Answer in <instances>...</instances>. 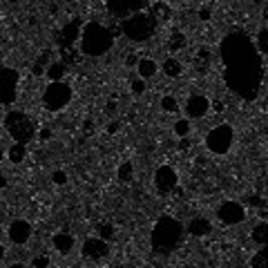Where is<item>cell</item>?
<instances>
[{"label":"cell","mask_w":268,"mask_h":268,"mask_svg":"<svg viewBox=\"0 0 268 268\" xmlns=\"http://www.w3.org/2000/svg\"><path fill=\"white\" fill-rule=\"evenodd\" d=\"M32 266H36V268H47V266H50V257H36V259H32Z\"/></svg>","instance_id":"obj_34"},{"label":"cell","mask_w":268,"mask_h":268,"mask_svg":"<svg viewBox=\"0 0 268 268\" xmlns=\"http://www.w3.org/2000/svg\"><path fill=\"white\" fill-rule=\"evenodd\" d=\"M18 81H20V74H18L14 67L0 70V105H11L16 101Z\"/></svg>","instance_id":"obj_8"},{"label":"cell","mask_w":268,"mask_h":268,"mask_svg":"<svg viewBox=\"0 0 268 268\" xmlns=\"http://www.w3.org/2000/svg\"><path fill=\"white\" fill-rule=\"evenodd\" d=\"M50 137H52V132H50V130H40V141H47Z\"/></svg>","instance_id":"obj_38"},{"label":"cell","mask_w":268,"mask_h":268,"mask_svg":"<svg viewBox=\"0 0 268 268\" xmlns=\"http://www.w3.org/2000/svg\"><path fill=\"white\" fill-rule=\"evenodd\" d=\"M150 16L154 18V20H168V18H170V9L166 7V5H161V3H152Z\"/></svg>","instance_id":"obj_23"},{"label":"cell","mask_w":268,"mask_h":268,"mask_svg":"<svg viewBox=\"0 0 268 268\" xmlns=\"http://www.w3.org/2000/svg\"><path fill=\"white\" fill-rule=\"evenodd\" d=\"M78 38H81V27H78V20H72L70 25H65L63 32H60V45L70 47L72 42H76Z\"/></svg>","instance_id":"obj_16"},{"label":"cell","mask_w":268,"mask_h":268,"mask_svg":"<svg viewBox=\"0 0 268 268\" xmlns=\"http://www.w3.org/2000/svg\"><path fill=\"white\" fill-rule=\"evenodd\" d=\"M137 72H139V76H141L143 81H148V78H152L157 74V63L152 58H141L137 63Z\"/></svg>","instance_id":"obj_18"},{"label":"cell","mask_w":268,"mask_h":268,"mask_svg":"<svg viewBox=\"0 0 268 268\" xmlns=\"http://www.w3.org/2000/svg\"><path fill=\"white\" fill-rule=\"evenodd\" d=\"M5 154H7V152H5V150H0V161H3V157H5Z\"/></svg>","instance_id":"obj_45"},{"label":"cell","mask_w":268,"mask_h":268,"mask_svg":"<svg viewBox=\"0 0 268 268\" xmlns=\"http://www.w3.org/2000/svg\"><path fill=\"white\" fill-rule=\"evenodd\" d=\"M174 134L181 139H186L188 134H190V123H188V119H179L174 123Z\"/></svg>","instance_id":"obj_26"},{"label":"cell","mask_w":268,"mask_h":268,"mask_svg":"<svg viewBox=\"0 0 268 268\" xmlns=\"http://www.w3.org/2000/svg\"><path fill=\"white\" fill-rule=\"evenodd\" d=\"M184 226H181V221H176L172 217H161L159 221L154 224V228H152V251L157 255H170L174 253L176 248H179L181 239H184Z\"/></svg>","instance_id":"obj_2"},{"label":"cell","mask_w":268,"mask_h":268,"mask_svg":"<svg viewBox=\"0 0 268 268\" xmlns=\"http://www.w3.org/2000/svg\"><path fill=\"white\" fill-rule=\"evenodd\" d=\"M251 237H253L255 243H259V246H266V243H268V224H264V221L257 224V226L253 228Z\"/></svg>","instance_id":"obj_21"},{"label":"cell","mask_w":268,"mask_h":268,"mask_svg":"<svg viewBox=\"0 0 268 268\" xmlns=\"http://www.w3.org/2000/svg\"><path fill=\"white\" fill-rule=\"evenodd\" d=\"M5 257V248H3V243H0V259Z\"/></svg>","instance_id":"obj_43"},{"label":"cell","mask_w":268,"mask_h":268,"mask_svg":"<svg viewBox=\"0 0 268 268\" xmlns=\"http://www.w3.org/2000/svg\"><path fill=\"white\" fill-rule=\"evenodd\" d=\"M161 109H163V112H176V109H179V103H176L174 96H163V99H161Z\"/></svg>","instance_id":"obj_27"},{"label":"cell","mask_w":268,"mask_h":268,"mask_svg":"<svg viewBox=\"0 0 268 268\" xmlns=\"http://www.w3.org/2000/svg\"><path fill=\"white\" fill-rule=\"evenodd\" d=\"M233 141H235L233 127L221 123L208 132V137H206V148H208L212 154H226V152L233 148Z\"/></svg>","instance_id":"obj_7"},{"label":"cell","mask_w":268,"mask_h":268,"mask_svg":"<svg viewBox=\"0 0 268 268\" xmlns=\"http://www.w3.org/2000/svg\"><path fill=\"white\" fill-rule=\"evenodd\" d=\"M107 132H109V134H114V132H119V123H114V121H112V123H109V125H107Z\"/></svg>","instance_id":"obj_37"},{"label":"cell","mask_w":268,"mask_h":268,"mask_svg":"<svg viewBox=\"0 0 268 268\" xmlns=\"http://www.w3.org/2000/svg\"><path fill=\"white\" fill-rule=\"evenodd\" d=\"M210 16H212V9L210 7H201L199 9V18H201V20H210Z\"/></svg>","instance_id":"obj_35"},{"label":"cell","mask_w":268,"mask_h":268,"mask_svg":"<svg viewBox=\"0 0 268 268\" xmlns=\"http://www.w3.org/2000/svg\"><path fill=\"white\" fill-rule=\"evenodd\" d=\"M197 60H199V67H204V63L208 65V60H210V52L206 50V47H201V50L197 52Z\"/></svg>","instance_id":"obj_33"},{"label":"cell","mask_w":268,"mask_h":268,"mask_svg":"<svg viewBox=\"0 0 268 268\" xmlns=\"http://www.w3.org/2000/svg\"><path fill=\"white\" fill-rule=\"evenodd\" d=\"M99 237H101V239H112V237H114V226H109V224H101V226H99Z\"/></svg>","instance_id":"obj_30"},{"label":"cell","mask_w":268,"mask_h":268,"mask_svg":"<svg viewBox=\"0 0 268 268\" xmlns=\"http://www.w3.org/2000/svg\"><path fill=\"white\" fill-rule=\"evenodd\" d=\"M117 176H119V181H123V184H127V181H132V176H134V166H132L130 161L121 163Z\"/></svg>","instance_id":"obj_24"},{"label":"cell","mask_w":268,"mask_h":268,"mask_svg":"<svg viewBox=\"0 0 268 268\" xmlns=\"http://www.w3.org/2000/svg\"><path fill=\"white\" fill-rule=\"evenodd\" d=\"M25 157H27V145L25 143H14L11 148L7 150V159L11 161V163H23L25 161Z\"/></svg>","instance_id":"obj_19"},{"label":"cell","mask_w":268,"mask_h":268,"mask_svg":"<svg viewBox=\"0 0 268 268\" xmlns=\"http://www.w3.org/2000/svg\"><path fill=\"white\" fill-rule=\"evenodd\" d=\"M7 235H9L11 241L18 243V246H20V243H27L29 237H32V224L25 221V219H16V221L9 224Z\"/></svg>","instance_id":"obj_12"},{"label":"cell","mask_w":268,"mask_h":268,"mask_svg":"<svg viewBox=\"0 0 268 268\" xmlns=\"http://www.w3.org/2000/svg\"><path fill=\"white\" fill-rule=\"evenodd\" d=\"M251 266H253V268H264V266H268V243H266V246H261V251L251 259Z\"/></svg>","instance_id":"obj_25"},{"label":"cell","mask_w":268,"mask_h":268,"mask_svg":"<svg viewBox=\"0 0 268 268\" xmlns=\"http://www.w3.org/2000/svg\"><path fill=\"white\" fill-rule=\"evenodd\" d=\"M184 42H186V38H184V34L181 32H174L172 34V38H170V50H179V47H184Z\"/></svg>","instance_id":"obj_29"},{"label":"cell","mask_w":268,"mask_h":268,"mask_svg":"<svg viewBox=\"0 0 268 268\" xmlns=\"http://www.w3.org/2000/svg\"><path fill=\"white\" fill-rule=\"evenodd\" d=\"M210 233H212V224L204 217H197L188 224V235H192V237H206Z\"/></svg>","instance_id":"obj_15"},{"label":"cell","mask_w":268,"mask_h":268,"mask_svg":"<svg viewBox=\"0 0 268 268\" xmlns=\"http://www.w3.org/2000/svg\"><path fill=\"white\" fill-rule=\"evenodd\" d=\"M210 107H215V112H224V103L221 101H215Z\"/></svg>","instance_id":"obj_36"},{"label":"cell","mask_w":268,"mask_h":268,"mask_svg":"<svg viewBox=\"0 0 268 268\" xmlns=\"http://www.w3.org/2000/svg\"><path fill=\"white\" fill-rule=\"evenodd\" d=\"M257 50L261 52V54H268V29H261V32L257 34Z\"/></svg>","instance_id":"obj_28"},{"label":"cell","mask_w":268,"mask_h":268,"mask_svg":"<svg viewBox=\"0 0 268 268\" xmlns=\"http://www.w3.org/2000/svg\"><path fill=\"white\" fill-rule=\"evenodd\" d=\"M181 72H184V67H181V63L176 58H168L166 63H163V74H166L168 78L181 76Z\"/></svg>","instance_id":"obj_22"},{"label":"cell","mask_w":268,"mask_h":268,"mask_svg":"<svg viewBox=\"0 0 268 268\" xmlns=\"http://www.w3.org/2000/svg\"><path fill=\"white\" fill-rule=\"evenodd\" d=\"M212 103L206 99V96H201V94H194L188 99L186 103V114L190 119H201V117H206L208 114V109H210Z\"/></svg>","instance_id":"obj_14"},{"label":"cell","mask_w":268,"mask_h":268,"mask_svg":"<svg viewBox=\"0 0 268 268\" xmlns=\"http://www.w3.org/2000/svg\"><path fill=\"white\" fill-rule=\"evenodd\" d=\"M264 18H266V20H268V5H266V7H264Z\"/></svg>","instance_id":"obj_44"},{"label":"cell","mask_w":268,"mask_h":268,"mask_svg":"<svg viewBox=\"0 0 268 268\" xmlns=\"http://www.w3.org/2000/svg\"><path fill=\"white\" fill-rule=\"evenodd\" d=\"M52 243L60 255H67V253H72V248H74V237H72L70 233H56Z\"/></svg>","instance_id":"obj_17"},{"label":"cell","mask_w":268,"mask_h":268,"mask_svg":"<svg viewBox=\"0 0 268 268\" xmlns=\"http://www.w3.org/2000/svg\"><path fill=\"white\" fill-rule=\"evenodd\" d=\"M5 130L9 132V137L14 139V141L25 143V145L32 141L34 134H36L32 119L23 112H9L7 117H5Z\"/></svg>","instance_id":"obj_5"},{"label":"cell","mask_w":268,"mask_h":268,"mask_svg":"<svg viewBox=\"0 0 268 268\" xmlns=\"http://www.w3.org/2000/svg\"><path fill=\"white\" fill-rule=\"evenodd\" d=\"M47 78L50 81H63L65 74H67V65L65 63H52L50 67H47Z\"/></svg>","instance_id":"obj_20"},{"label":"cell","mask_w":268,"mask_h":268,"mask_svg":"<svg viewBox=\"0 0 268 268\" xmlns=\"http://www.w3.org/2000/svg\"><path fill=\"white\" fill-rule=\"evenodd\" d=\"M34 74H36V76H40V74H42V67H40V65H36V67H34Z\"/></svg>","instance_id":"obj_40"},{"label":"cell","mask_w":268,"mask_h":268,"mask_svg":"<svg viewBox=\"0 0 268 268\" xmlns=\"http://www.w3.org/2000/svg\"><path fill=\"white\" fill-rule=\"evenodd\" d=\"M148 3H159V0H148Z\"/></svg>","instance_id":"obj_46"},{"label":"cell","mask_w":268,"mask_h":268,"mask_svg":"<svg viewBox=\"0 0 268 268\" xmlns=\"http://www.w3.org/2000/svg\"><path fill=\"white\" fill-rule=\"evenodd\" d=\"M52 181L56 186H65L67 184V174L63 172V170H56V172H52Z\"/></svg>","instance_id":"obj_32"},{"label":"cell","mask_w":268,"mask_h":268,"mask_svg":"<svg viewBox=\"0 0 268 268\" xmlns=\"http://www.w3.org/2000/svg\"><path fill=\"white\" fill-rule=\"evenodd\" d=\"M217 217H219V221L226 224V226H235V224L243 221L246 210H243V206L237 204V201H224L217 208Z\"/></svg>","instance_id":"obj_10"},{"label":"cell","mask_w":268,"mask_h":268,"mask_svg":"<svg viewBox=\"0 0 268 268\" xmlns=\"http://www.w3.org/2000/svg\"><path fill=\"white\" fill-rule=\"evenodd\" d=\"M114 32L101 23H87L81 34V50L85 56H103L112 50Z\"/></svg>","instance_id":"obj_3"},{"label":"cell","mask_w":268,"mask_h":268,"mask_svg":"<svg viewBox=\"0 0 268 268\" xmlns=\"http://www.w3.org/2000/svg\"><path fill=\"white\" fill-rule=\"evenodd\" d=\"M224 63V83L243 101H255L264 81V63L253 38L246 32H230L219 42Z\"/></svg>","instance_id":"obj_1"},{"label":"cell","mask_w":268,"mask_h":268,"mask_svg":"<svg viewBox=\"0 0 268 268\" xmlns=\"http://www.w3.org/2000/svg\"><path fill=\"white\" fill-rule=\"evenodd\" d=\"M42 101H45V107L50 112H58L70 105L72 101V87L65 81H52L45 87V94H42Z\"/></svg>","instance_id":"obj_6"},{"label":"cell","mask_w":268,"mask_h":268,"mask_svg":"<svg viewBox=\"0 0 268 268\" xmlns=\"http://www.w3.org/2000/svg\"><path fill=\"white\" fill-rule=\"evenodd\" d=\"M107 253H109V246L101 237H92V239H87L83 243V255L87 259H103V257H107Z\"/></svg>","instance_id":"obj_13"},{"label":"cell","mask_w":268,"mask_h":268,"mask_svg":"<svg viewBox=\"0 0 268 268\" xmlns=\"http://www.w3.org/2000/svg\"><path fill=\"white\" fill-rule=\"evenodd\" d=\"M148 0H105V7L112 16L117 18H127L137 11H143Z\"/></svg>","instance_id":"obj_9"},{"label":"cell","mask_w":268,"mask_h":268,"mask_svg":"<svg viewBox=\"0 0 268 268\" xmlns=\"http://www.w3.org/2000/svg\"><path fill=\"white\" fill-rule=\"evenodd\" d=\"M143 92H145L143 78H137V81H132V94H134V96H141Z\"/></svg>","instance_id":"obj_31"},{"label":"cell","mask_w":268,"mask_h":268,"mask_svg":"<svg viewBox=\"0 0 268 268\" xmlns=\"http://www.w3.org/2000/svg\"><path fill=\"white\" fill-rule=\"evenodd\" d=\"M154 29H157V20L150 14H145V11H137V14L121 20V32H123L125 38L134 42H145L154 34Z\"/></svg>","instance_id":"obj_4"},{"label":"cell","mask_w":268,"mask_h":268,"mask_svg":"<svg viewBox=\"0 0 268 268\" xmlns=\"http://www.w3.org/2000/svg\"><path fill=\"white\" fill-rule=\"evenodd\" d=\"M154 184L161 192H170L174 190L176 184H179V176H176V170L170 168V166H161L159 170L154 172Z\"/></svg>","instance_id":"obj_11"},{"label":"cell","mask_w":268,"mask_h":268,"mask_svg":"<svg viewBox=\"0 0 268 268\" xmlns=\"http://www.w3.org/2000/svg\"><path fill=\"white\" fill-rule=\"evenodd\" d=\"M5 186H7V179H5V174L0 172V188H5Z\"/></svg>","instance_id":"obj_39"},{"label":"cell","mask_w":268,"mask_h":268,"mask_svg":"<svg viewBox=\"0 0 268 268\" xmlns=\"http://www.w3.org/2000/svg\"><path fill=\"white\" fill-rule=\"evenodd\" d=\"M85 132H92V121H85Z\"/></svg>","instance_id":"obj_41"},{"label":"cell","mask_w":268,"mask_h":268,"mask_svg":"<svg viewBox=\"0 0 268 268\" xmlns=\"http://www.w3.org/2000/svg\"><path fill=\"white\" fill-rule=\"evenodd\" d=\"M134 63H139V60L134 58V56H127V65H134Z\"/></svg>","instance_id":"obj_42"}]
</instances>
